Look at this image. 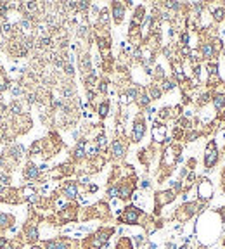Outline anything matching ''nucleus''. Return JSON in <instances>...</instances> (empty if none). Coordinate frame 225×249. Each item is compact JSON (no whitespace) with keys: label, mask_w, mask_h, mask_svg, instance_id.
<instances>
[{"label":"nucleus","mask_w":225,"mask_h":249,"mask_svg":"<svg viewBox=\"0 0 225 249\" xmlns=\"http://www.w3.org/2000/svg\"><path fill=\"white\" fill-rule=\"evenodd\" d=\"M112 152H114V156H123V145L120 144V140H116L114 144H112Z\"/></svg>","instance_id":"nucleus-7"},{"label":"nucleus","mask_w":225,"mask_h":249,"mask_svg":"<svg viewBox=\"0 0 225 249\" xmlns=\"http://www.w3.org/2000/svg\"><path fill=\"white\" fill-rule=\"evenodd\" d=\"M5 222H7V216H5V215H0V227H4Z\"/></svg>","instance_id":"nucleus-20"},{"label":"nucleus","mask_w":225,"mask_h":249,"mask_svg":"<svg viewBox=\"0 0 225 249\" xmlns=\"http://www.w3.org/2000/svg\"><path fill=\"white\" fill-rule=\"evenodd\" d=\"M213 16H215V19H222L223 17V9H215Z\"/></svg>","instance_id":"nucleus-17"},{"label":"nucleus","mask_w":225,"mask_h":249,"mask_svg":"<svg viewBox=\"0 0 225 249\" xmlns=\"http://www.w3.org/2000/svg\"><path fill=\"white\" fill-rule=\"evenodd\" d=\"M154 137H156L158 140H163V137H165V127L154 128Z\"/></svg>","instance_id":"nucleus-13"},{"label":"nucleus","mask_w":225,"mask_h":249,"mask_svg":"<svg viewBox=\"0 0 225 249\" xmlns=\"http://www.w3.org/2000/svg\"><path fill=\"white\" fill-rule=\"evenodd\" d=\"M59 242L61 241H50V242H47V244H45V249H57V247H59Z\"/></svg>","instance_id":"nucleus-15"},{"label":"nucleus","mask_w":225,"mask_h":249,"mask_svg":"<svg viewBox=\"0 0 225 249\" xmlns=\"http://www.w3.org/2000/svg\"><path fill=\"white\" fill-rule=\"evenodd\" d=\"M213 104H215V107H217V109H222V107H223V104H225V97L223 95H217V97H215V101H213Z\"/></svg>","instance_id":"nucleus-12"},{"label":"nucleus","mask_w":225,"mask_h":249,"mask_svg":"<svg viewBox=\"0 0 225 249\" xmlns=\"http://www.w3.org/2000/svg\"><path fill=\"white\" fill-rule=\"evenodd\" d=\"M202 56H204V57H211V56H213V47H211L210 43L202 45Z\"/></svg>","instance_id":"nucleus-11"},{"label":"nucleus","mask_w":225,"mask_h":249,"mask_svg":"<svg viewBox=\"0 0 225 249\" xmlns=\"http://www.w3.org/2000/svg\"><path fill=\"white\" fill-rule=\"evenodd\" d=\"M12 93H14V95H19V93H21V88H19V87H12Z\"/></svg>","instance_id":"nucleus-21"},{"label":"nucleus","mask_w":225,"mask_h":249,"mask_svg":"<svg viewBox=\"0 0 225 249\" xmlns=\"http://www.w3.org/2000/svg\"><path fill=\"white\" fill-rule=\"evenodd\" d=\"M211 194H213V187H211V183L208 182V180H202V182L199 183V196H201L202 199H210Z\"/></svg>","instance_id":"nucleus-2"},{"label":"nucleus","mask_w":225,"mask_h":249,"mask_svg":"<svg viewBox=\"0 0 225 249\" xmlns=\"http://www.w3.org/2000/svg\"><path fill=\"white\" fill-rule=\"evenodd\" d=\"M114 196H118V189H109V197H114Z\"/></svg>","instance_id":"nucleus-19"},{"label":"nucleus","mask_w":225,"mask_h":249,"mask_svg":"<svg viewBox=\"0 0 225 249\" xmlns=\"http://www.w3.org/2000/svg\"><path fill=\"white\" fill-rule=\"evenodd\" d=\"M99 114H101V116H106V114H108V102L101 104V107H99Z\"/></svg>","instance_id":"nucleus-16"},{"label":"nucleus","mask_w":225,"mask_h":249,"mask_svg":"<svg viewBox=\"0 0 225 249\" xmlns=\"http://www.w3.org/2000/svg\"><path fill=\"white\" fill-rule=\"evenodd\" d=\"M75 154H76V157H83L85 156V142H80L78 145H76V149H75Z\"/></svg>","instance_id":"nucleus-8"},{"label":"nucleus","mask_w":225,"mask_h":249,"mask_svg":"<svg viewBox=\"0 0 225 249\" xmlns=\"http://www.w3.org/2000/svg\"><path fill=\"white\" fill-rule=\"evenodd\" d=\"M97 145H99V147H104V145H106V137H104V135H101V137L97 138Z\"/></svg>","instance_id":"nucleus-18"},{"label":"nucleus","mask_w":225,"mask_h":249,"mask_svg":"<svg viewBox=\"0 0 225 249\" xmlns=\"http://www.w3.org/2000/svg\"><path fill=\"white\" fill-rule=\"evenodd\" d=\"M114 19H116L118 22H120L121 19H123V7H121L120 4L114 5Z\"/></svg>","instance_id":"nucleus-10"},{"label":"nucleus","mask_w":225,"mask_h":249,"mask_svg":"<svg viewBox=\"0 0 225 249\" xmlns=\"http://www.w3.org/2000/svg\"><path fill=\"white\" fill-rule=\"evenodd\" d=\"M26 177L28 178H37L38 177V168L33 166V164H30V166H28V171H26Z\"/></svg>","instance_id":"nucleus-9"},{"label":"nucleus","mask_w":225,"mask_h":249,"mask_svg":"<svg viewBox=\"0 0 225 249\" xmlns=\"http://www.w3.org/2000/svg\"><path fill=\"white\" fill-rule=\"evenodd\" d=\"M12 111H14V112H19V111H21V107H19L18 104H14V106H12Z\"/></svg>","instance_id":"nucleus-23"},{"label":"nucleus","mask_w":225,"mask_h":249,"mask_svg":"<svg viewBox=\"0 0 225 249\" xmlns=\"http://www.w3.org/2000/svg\"><path fill=\"white\" fill-rule=\"evenodd\" d=\"M180 249H187V247H185V246H184V247H180Z\"/></svg>","instance_id":"nucleus-24"},{"label":"nucleus","mask_w":225,"mask_h":249,"mask_svg":"<svg viewBox=\"0 0 225 249\" xmlns=\"http://www.w3.org/2000/svg\"><path fill=\"white\" fill-rule=\"evenodd\" d=\"M64 194H66L68 197H76L78 196V189H76L75 183H68V185L64 187Z\"/></svg>","instance_id":"nucleus-5"},{"label":"nucleus","mask_w":225,"mask_h":249,"mask_svg":"<svg viewBox=\"0 0 225 249\" xmlns=\"http://www.w3.org/2000/svg\"><path fill=\"white\" fill-rule=\"evenodd\" d=\"M217 159H218V152L215 151V142H210L208 151H206V154H204V166L211 168L215 163H217Z\"/></svg>","instance_id":"nucleus-1"},{"label":"nucleus","mask_w":225,"mask_h":249,"mask_svg":"<svg viewBox=\"0 0 225 249\" xmlns=\"http://www.w3.org/2000/svg\"><path fill=\"white\" fill-rule=\"evenodd\" d=\"M137 216H139V209L137 208H127V213L123 215V222L125 223H135L137 222Z\"/></svg>","instance_id":"nucleus-3"},{"label":"nucleus","mask_w":225,"mask_h":249,"mask_svg":"<svg viewBox=\"0 0 225 249\" xmlns=\"http://www.w3.org/2000/svg\"><path fill=\"white\" fill-rule=\"evenodd\" d=\"M108 239H109L108 234H99L97 237L94 239V247L97 249V247H101V246H104L106 242H108Z\"/></svg>","instance_id":"nucleus-6"},{"label":"nucleus","mask_w":225,"mask_h":249,"mask_svg":"<svg viewBox=\"0 0 225 249\" xmlns=\"http://www.w3.org/2000/svg\"><path fill=\"white\" fill-rule=\"evenodd\" d=\"M168 7H172V9H177V7H178V4H175V2H168Z\"/></svg>","instance_id":"nucleus-22"},{"label":"nucleus","mask_w":225,"mask_h":249,"mask_svg":"<svg viewBox=\"0 0 225 249\" xmlns=\"http://www.w3.org/2000/svg\"><path fill=\"white\" fill-rule=\"evenodd\" d=\"M28 239H30V241H37V239H38L37 228H30V230H28Z\"/></svg>","instance_id":"nucleus-14"},{"label":"nucleus","mask_w":225,"mask_h":249,"mask_svg":"<svg viewBox=\"0 0 225 249\" xmlns=\"http://www.w3.org/2000/svg\"><path fill=\"white\" fill-rule=\"evenodd\" d=\"M144 130H146V127H144L142 123H137V125L133 127V140H135V142H139L140 138H142Z\"/></svg>","instance_id":"nucleus-4"}]
</instances>
